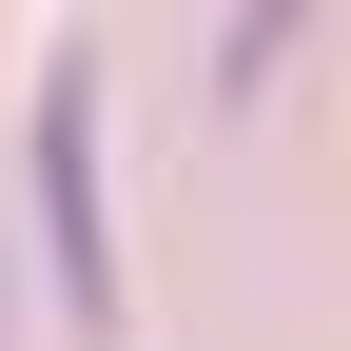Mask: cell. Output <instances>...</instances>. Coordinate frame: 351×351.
I'll list each match as a JSON object with an SVG mask.
<instances>
[{"label":"cell","instance_id":"6da1fadb","mask_svg":"<svg viewBox=\"0 0 351 351\" xmlns=\"http://www.w3.org/2000/svg\"><path fill=\"white\" fill-rule=\"evenodd\" d=\"M39 234H59V313L117 332V234H98V59H39Z\"/></svg>","mask_w":351,"mask_h":351}]
</instances>
